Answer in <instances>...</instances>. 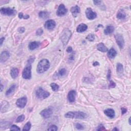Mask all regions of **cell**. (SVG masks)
Wrapping results in <instances>:
<instances>
[{
	"label": "cell",
	"instance_id": "836d02e7",
	"mask_svg": "<svg viewBox=\"0 0 131 131\" xmlns=\"http://www.w3.org/2000/svg\"><path fill=\"white\" fill-rule=\"evenodd\" d=\"M58 130L57 127L55 125H51L49 128L48 129V131H56Z\"/></svg>",
	"mask_w": 131,
	"mask_h": 131
},
{
	"label": "cell",
	"instance_id": "277c9868",
	"mask_svg": "<svg viewBox=\"0 0 131 131\" xmlns=\"http://www.w3.org/2000/svg\"><path fill=\"white\" fill-rule=\"evenodd\" d=\"M36 96L39 99H44L50 96V93L45 91L42 88H39L36 91Z\"/></svg>",
	"mask_w": 131,
	"mask_h": 131
},
{
	"label": "cell",
	"instance_id": "cb8c5ba5",
	"mask_svg": "<svg viewBox=\"0 0 131 131\" xmlns=\"http://www.w3.org/2000/svg\"><path fill=\"white\" fill-rule=\"evenodd\" d=\"M114 31V28L113 26L109 25L106 27L104 30V33L105 35H109L112 33Z\"/></svg>",
	"mask_w": 131,
	"mask_h": 131
},
{
	"label": "cell",
	"instance_id": "5b68a950",
	"mask_svg": "<svg viewBox=\"0 0 131 131\" xmlns=\"http://www.w3.org/2000/svg\"><path fill=\"white\" fill-rule=\"evenodd\" d=\"M22 76L24 79H29L31 77V66L29 64L25 68L22 72Z\"/></svg>",
	"mask_w": 131,
	"mask_h": 131
},
{
	"label": "cell",
	"instance_id": "484cf974",
	"mask_svg": "<svg viewBox=\"0 0 131 131\" xmlns=\"http://www.w3.org/2000/svg\"><path fill=\"white\" fill-rule=\"evenodd\" d=\"M50 13L49 12L47 11H40L39 13V18H42L43 19H46L48 18L50 16Z\"/></svg>",
	"mask_w": 131,
	"mask_h": 131
},
{
	"label": "cell",
	"instance_id": "52a82bcc",
	"mask_svg": "<svg viewBox=\"0 0 131 131\" xmlns=\"http://www.w3.org/2000/svg\"><path fill=\"white\" fill-rule=\"evenodd\" d=\"M115 39L116 41V43L118 46L120 47V49H122L124 46V37L121 34H117L115 35Z\"/></svg>",
	"mask_w": 131,
	"mask_h": 131
},
{
	"label": "cell",
	"instance_id": "bcb514c9",
	"mask_svg": "<svg viewBox=\"0 0 131 131\" xmlns=\"http://www.w3.org/2000/svg\"><path fill=\"white\" fill-rule=\"evenodd\" d=\"M99 65V63L97 62V61H95V62H94L93 64V65L94 66H98Z\"/></svg>",
	"mask_w": 131,
	"mask_h": 131
},
{
	"label": "cell",
	"instance_id": "6da1fadb",
	"mask_svg": "<svg viewBox=\"0 0 131 131\" xmlns=\"http://www.w3.org/2000/svg\"><path fill=\"white\" fill-rule=\"evenodd\" d=\"M50 64L49 61L47 59H43L39 63L37 66L36 71L39 74H42L47 71L50 68Z\"/></svg>",
	"mask_w": 131,
	"mask_h": 131
},
{
	"label": "cell",
	"instance_id": "f35d334b",
	"mask_svg": "<svg viewBox=\"0 0 131 131\" xmlns=\"http://www.w3.org/2000/svg\"><path fill=\"white\" fill-rule=\"evenodd\" d=\"M97 131H104V130H105V129L103 125L101 124L99 126H98V128L97 129Z\"/></svg>",
	"mask_w": 131,
	"mask_h": 131
},
{
	"label": "cell",
	"instance_id": "3957f363",
	"mask_svg": "<svg viewBox=\"0 0 131 131\" xmlns=\"http://www.w3.org/2000/svg\"><path fill=\"white\" fill-rule=\"evenodd\" d=\"M71 35L72 33L71 31L69 30L68 29H65L62 32H61L60 36V39L64 46L67 45L69 39H70Z\"/></svg>",
	"mask_w": 131,
	"mask_h": 131
},
{
	"label": "cell",
	"instance_id": "e575fe53",
	"mask_svg": "<svg viewBox=\"0 0 131 131\" xmlns=\"http://www.w3.org/2000/svg\"><path fill=\"white\" fill-rule=\"evenodd\" d=\"M43 30L42 29V28L38 29L36 32V35H38V36L42 35L43 34Z\"/></svg>",
	"mask_w": 131,
	"mask_h": 131
},
{
	"label": "cell",
	"instance_id": "4316f807",
	"mask_svg": "<svg viewBox=\"0 0 131 131\" xmlns=\"http://www.w3.org/2000/svg\"><path fill=\"white\" fill-rule=\"evenodd\" d=\"M116 70L117 73L121 74H122L124 72V67H123V65L120 63H118L117 64V67H116Z\"/></svg>",
	"mask_w": 131,
	"mask_h": 131
},
{
	"label": "cell",
	"instance_id": "7bdbcfd3",
	"mask_svg": "<svg viewBox=\"0 0 131 131\" xmlns=\"http://www.w3.org/2000/svg\"><path fill=\"white\" fill-rule=\"evenodd\" d=\"M73 51V49H72V48L71 47H68V48L67 49V52H68V53H71Z\"/></svg>",
	"mask_w": 131,
	"mask_h": 131
},
{
	"label": "cell",
	"instance_id": "b9f144b4",
	"mask_svg": "<svg viewBox=\"0 0 131 131\" xmlns=\"http://www.w3.org/2000/svg\"><path fill=\"white\" fill-rule=\"evenodd\" d=\"M93 3H94V4H95V5L98 6V5H100V4H101V2L100 1H94Z\"/></svg>",
	"mask_w": 131,
	"mask_h": 131
},
{
	"label": "cell",
	"instance_id": "d590c367",
	"mask_svg": "<svg viewBox=\"0 0 131 131\" xmlns=\"http://www.w3.org/2000/svg\"><path fill=\"white\" fill-rule=\"evenodd\" d=\"M75 127L77 130H82L84 129V126L81 124H79V123H77V124H75Z\"/></svg>",
	"mask_w": 131,
	"mask_h": 131
},
{
	"label": "cell",
	"instance_id": "74e56055",
	"mask_svg": "<svg viewBox=\"0 0 131 131\" xmlns=\"http://www.w3.org/2000/svg\"><path fill=\"white\" fill-rule=\"evenodd\" d=\"M116 84L112 80H111L110 82V85H109V88H114L115 87Z\"/></svg>",
	"mask_w": 131,
	"mask_h": 131
},
{
	"label": "cell",
	"instance_id": "9c48e42d",
	"mask_svg": "<svg viewBox=\"0 0 131 131\" xmlns=\"http://www.w3.org/2000/svg\"><path fill=\"white\" fill-rule=\"evenodd\" d=\"M85 15L89 20H94L97 17V14L95 12L92 10L91 8H88L85 11Z\"/></svg>",
	"mask_w": 131,
	"mask_h": 131
},
{
	"label": "cell",
	"instance_id": "8d00e7d4",
	"mask_svg": "<svg viewBox=\"0 0 131 131\" xmlns=\"http://www.w3.org/2000/svg\"><path fill=\"white\" fill-rule=\"evenodd\" d=\"M10 130H12V131H20V129L19 128L18 126H16V125H12L10 127Z\"/></svg>",
	"mask_w": 131,
	"mask_h": 131
},
{
	"label": "cell",
	"instance_id": "e0dca14e",
	"mask_svg": "<svg viewBox=\"0 0 131 131\" xmlns=\"http://www.w3.org/2000/svg\"><path fill=\"white\" fill-rule=\"evenodd\" d=\"M88 26L85 24H80L77 27L76 31L79 33L84 32L87 30Z\"/></svg>",
	"mask_w": 131,
	"mask_h": 131
},
{
	"label": "cell",
	"instance_id": "9a60e30c",
	"mask_svg": "<svg viewBox=\"0 0 131 131\" xmlns=\"http://www.w3.org/2000/svg\"><path fill=\"white\" fill-rule=\"evenodd\" d=\"M9 107V102L6 101H3L1 104V112L4 113L7 111V110Z\"/></svg>",
	"mask_w": 131,
	"mask_h": 131
},
{
	"label": "cell",
	"instance_id": "7a4b0ae2",
	"mask_svg": "<svg viewBox=\"0 0 131 131\" xmlns=\"http://www.w3.org/2000/svg\"><path fill=\"white\" fill-rule=\"evenodd\" d=\"M65 117L68 118L72 119H84L87 118V115L85 113L80 111H74L69 112L65 114Z\"/></svg>",
	"mask_w": 131,
	"mask_h": 131
},
{
	"label": "cell",
	"instance_id": "ffe728a7",
	"mask_svg": "<svg viewBox=\"0 0 131 131\" xmlns=\"http://www.w3.org/2000/svg\"><path fill=\"white\" fill-rule=\"evenodd\" d=\"M40 43L38 42H32L29 44L28 48L30 50H34L35 49L38 48L40 46Z\"/></svg>",
	"mask_w": 131,
	"mask_h": 131
},
{
	"label": "cell",
	"instance_id": "7402d4cb",
	"mask_svg": "<svg viewBox=\"0 0 131 131\" xmlns=\"http://www.w3.org/2000/svg\"><path fill=\"white\" fill-rule=\"evenodd\" d=\"M126 18V13L125 11L122 10L120 9L117 13V18L119 20H124Z\"/></svg>",
	"mask_w": 131,
	"mask_h": 131
},
{
	"label": "cell",
	"instance_id": "ab89813d",
	"mask_svg": "<svg viewBox=\"0 0 131 131\" xmlns=\"http://www.w3.org/2000/svg\"><path fill=\"white\" fill-rule=\"evenodd\" d=\"M25 31V29L24 27H20L18 29V31L20 33H23Z\"/></svg>",
	"mask_w": 131,
	"mask_h": 131
},
{
	"label": "cell",
	"instance_id": "7dc6e473",
	"mask_svg": "<svg viewBox=\"0 0 131 131\" xmlns=\"http://www.w3.org/2000/svg\"><path fill=\"white\" fill-rule=\"evenodd\" d=\"M3 85L2 84H1V92L3 91Z\"/></svg>",
	"mask_w": 131,
	"mask_h": 131
},
{
	"label": "cell",
	"instance_id": "c3c4849f",
	"mask_svg": "<svg viewBox=\"0 0 131 131\" xmlns=\"http://www.w3.org/2000/svg\"><path fill=\"white\" fill-rule=\"evenodd\" d=\"M118 130H119L117 129L116 128H114V129H113V131H118Z\"/></svg>",
	"mask_w": 131,
	"mask_h": 131
},
{
	"label": "cell",
	"instance_id": "44dd1931",
	"mask_svg": "<svg viewBox=\"0 0 131 131\" xmlns=\"http://www.w3.org/2000/svg\"><path fill=\"white\" fill-rule=\"evenodd\" d=\"M97 49L102 52H106L108 51V48L105 47V44L102 43H100L97 45Z\"/></svg>",
	"mask_w": 131,
	"mask_h": 131
},
{
	"label": "cell",
	"instance_id": "83f0119b",
	"mask_svg": "<svg viewBox=\"0 0 131 131\" xmlns=\"http://www.w3.org/2000/svg\"><path fill=\"white\" fill-rule=\"evenodd\" d=\"M50 86H51V88L52 90H53V91H55V92H56V91H58L59 88V85L55 83H51L50 84Z\"/></svg>",
	"mask_w": 131,
	"mask_h": 131
},
{
	"label": "cell",
	"instance_id": "f546056e",
	"mask_svg": "<svg viewBox=\"0 0 131 131\" xmlns=\"http://www.w3.org/2000/svg\"><path fill=\"white\" fill-rule=\"evenodd\" d=\"M25 119V116L24 115H21L19 116L17 119H16V122H22Z\"/></svg>",
	"mask_w": 131,
	"mask_h": 131
},
{
	"label": "cell",
	"instance_id": "d4e9b609",
	"mask_svg": "<svg viewBox=\"0 0 131 131\" xmlns=\"http://www.w3.org/2000/svg\"><path fill=\"white\" fill-rule=\"evenodd\" d=\"M117 55V52L113 48H111L108 52V56L110 59H113Z\"/></svg>",
	"mask_w": 131,
	"mask_h": 131
},
{
	"label": "cell",
	"instance_id": "ee69618b",
	"mask_svg": "<svg viewBox=\"0 0 131 131\" xmlns=\"http://www.w3.org/2000/svg\"><path fill=\"white\" fill-rule=\"evenodd\" d=\"M111 77V71L109 70V71H108V75H107V77H108V79H110Z\"/></svg>",
	"mask_w": 131,
	"mask_h": 131
},
{
	"label": "cell",
	"instance_id": "ba28073f",
	"mask_svg": "<svg viewBox=\"0 0 131 131\" xmlns=\"http://www.w3.org/2000/svg\"><path fill=\"white\" fill-rule=\"evenodd\" d=\"M68 10L64 4H61L59 6L58 9L56 11V15L59 16H63L66 14Z\"/></svg>",
	"mask_w": 131,
	"mask_h": 131
},
{
	"label": "cell",
	"instance_id": "603a6c76",
	"mask_svg": "<svg viewBox=\"0 0 131 131\" xmlns=\"http://www.w3.org/2000/svg\"><path fill=\"white\" fill-rule=\"evenodd\" d=\"M19 71L18 68H12L10 71V75L12 79H15L19 75Z\"/></svg>",
	"mask_w": 131,
	"mask_h": 131
},
{
	"label": "cell",
	"instance_id": "ac0fdd59",
	"mask_svg": "<svg viewBox=\"0 0 131 131\" xmlns=\"http://www.w3.org/2000/svg\"><path fill=\"white\" fill-rule=\"evenodd\" d=\"M15 89H16V85L15 84L11 85V87L8 89L7 90V91L6 92V96L7 97H9L12 95H13V94L14 93L15 91Z\"/></svg>",
	"mask_w": 131,
	"mask_h": 131
},
{
	"label": "cell",
	"instance_id": "1f68e13d",
	"mask_svg": "<svg viewBox=\"0 0 131 131\" xmlns=\"http://www.w3.org/2000/svg\"><path fill=\"white\" fill-rule=\"evenodd\" d=\"M88 40L90 41V42H93L94 40L95 39V36L93 34H89L86 38Z\"/></svg>",
	"mask_w": 131,
	"mask_h": 131
},
{
	"label": "cell",
	"instance_id": "8fae6325",
	"mask_svg": "<svg viewBox=\"0 0 131 131\" xmlns=\"http://www.w3.org/2000/svg\"><path fill=\"white\" fill-rule=\"evenodd\" d=\"M53 113V111L51 108H48L44 109L40 112V114L41 115L43 118L47 119L50 117Z\"/></svg>",
	"mask_w": 131,
	"mask_h": 131
},
{
	"label": "cell",
	"instance_id": "4fadbf2b",
	"mask_svg": "<svg viewBox=\"0 0 131 131\" xmlns=\"http://www.w3.org/2000/svg\"><path fill=\"white\" fill-rule=\"evenodd\" d=\"M76 92L74 90H71L68 94V99L70 102H74L75 101L76 98Z\"/></svg>",
	"mask_w": 131,
	"mask_h": 131
},
{
	"label": "cell",
	"instance_id": "7c38bea8",
	"mask_svg": "<svg viewBox=\"0 0 131 131\" xmlns=\"http://www.w3.org/2000/svg\"><path fill=\"white\" fill-rule=\"evenodd\" d=\"M56 26V23L54 20H49L45 22V27L48 30H52Z\"/></svg>",
	"mask_w": 131,
	"mask_h": 131
},
{
	"label": "cell",
	"instance_id": "d6a6232c",
	"mask_svg": "<svg viewBox=\"0 0 131 131\" xmlns=\"http://www.w3.org/2000/svg\"><path fill=\"white\" fill-rule=\"evenodd\" d=\"M19 18L20 19H28L29 18V15H23V13L22 12H20L19 14Z\"/></svg>",
	"mask_w": 131,
	"mask_h": 131
},
{
	"label": "cell",
	"instance_id": "60d3db41",
	"mask_svg": "<svg viewBox=\"0 0 131 131\" xmlns=\"http://www.w3.org/2000/svg\"><path fill=\"white\" fill-rule=\"evenodd\" d=\"M127 112V109L125 108H121V113L122 115H124V114H125Z\"/></svg>",
	"mask_w": 131,
	"mask_h": 131
},
{
	"label": "cell",
	"instance_id": "8992f818",
	"mask_svg": "<svg viewBox=\"0 0 131 131\" xmlns=\"http://www.w3.org/2000/svg\"><path fill=\"white\" fill-rule=\"evenodd\" d=\"M0 11H1V13L5 15H13L16 13V10H14L13 8H11L10 7L8 8H1V9H0Z\"/></svg>",
	"mask_w": 131,
	"mask_h": 131
},
{
	"label": "cell",
	"instance_id": "681fc988",
	"mask_svg": "<svg viewBox=\"0 0 131 131\" xmlns=\"http://www.w3.org/2000/svg\"><path fill=\"white\" fill-rule=\"evenodd\" d=\"M129 124H131V117L129 118Z\"/></svg>",
	"mask_w": 131,
	"mask_h": 131
},
{
	"label": "cell",
	"instance_id": "4dcf8cb0",
	"mask_svg": "<svg viewBox=\"0 0 131 131\" xmlns=\"http://www.w3.org/2000/svg\"><path fill=\"white\" fill-rule=\"evenodd\" d=\"M66 74V70L65 68L60 69L58 73V74L60 76H64Z\"/></svg>",
	"mask_w": 131,
	"mask_h": 131
},
{
	"label": "cell",
	"instance_id": "5bb4252c",
	"mask_svg": "<svg viewBox=\"0 0 131 131\" xmlns=\"http://www.w3.org/2000/svg\"><path fill=\"white\" fill-rule=\"evenodd\" d=\"M10 55L9 53L8 52L5 51H3L1 53V56H0V61H1V63L5 62L7 59L9 58Z\"/></svg>",
	"mask_w": 131,
	"mask_h": 131
},
{
	"label": "cell",
	"instance_id": "f6af8a7d",
	"mask_svg": "<svg viewBox=\"0 0 131 131\" xmlns=\"http://www.w3.org/2000/svg\"><path fill=\"white\" fill-rule=\"evenodd\" d=\"M4 39H5V38H1V39H0V45H1V46H2V45L4 41Z\"/></svg>",
	"mask_w": 131,
	"mask_h": 131
},
{
	"label": "cell",
	"instance_id": "2e32d148",
	"mask_svg": "<svg viewBox=\"0 0 131 131\" xmlns=\"http://www.w3.org/2000/svg\"><path fill=\"white\" fill-rule=\"evenodd\" d=\"M104 113L106 116L110 118H113L115 116V113L114 110L112 109H108L105 110Z\"/></svg>",
	"mask_w": 131,
	"mask_h": 131
},
{
	"label": "cell",
	"instance_id": "d6986e66",
	"mask_svg": "<svg viewBox=\"0 0 131 131\" xmlns=\"http://www.w3.org/2000/svg\"><path fill=\"white\" fill-rule=\"evenodd\" d=\"M80 8L79 6L76 5L75 6H73L71 8V12L74 17H76L77 14L79 13L80 12Z\"/></svg>",
	"mask_w": 131,
	"mask_h": 131
},
{
	"label": "cell",
	"instance_id": "f1b7e54d",
	"mask_svg": "<svg viewBox=\"0 0 131 131\" xmlns=\"http://www.w3.org/2000/svg\"><path fill=\"white\" fill-rule=\"evenodd\" d=\"M31 123L30 122H27V124L25 125L23 131H29L31 129Z\"/></svg>",
	"mask_w": 131,
	"mask_h": 131
},
{
	"label": "cell",
	"instance_id": "30bf717a",
	"mask_svg": "<svg viewBox=\"0 0 131 131\" xmlns=\"http://www.w3.org/2000/svg\"><path fill=\"white\" fill-rule=\"evenodd\" d=\"M27 102V98L26 97H23L16 100V105L19 108H24L26 106Z\"/></svg>",
	"mask_w": 131,
	"mask_h": 131
}]
</instances>
